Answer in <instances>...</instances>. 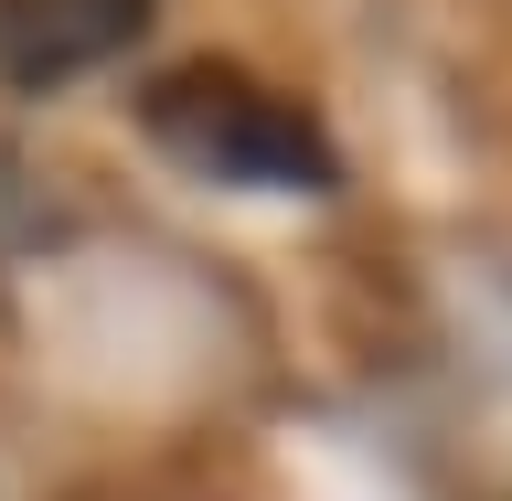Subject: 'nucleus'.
Instances as JSON below:
<instances>
[{
	"instance_id": "f03ea898",
	"label": "nucleus",
	"mask_w": 512,
	"mask_h": 501,
	"mask_svg": "<svg viewBox=\"0 0 512 501\" xmlns=\"http://www.w3.org/2000/svg\"><path fill=\"white\" fill-rule=\"evenodd\" d=\"M160 0H0V86L54 96L96 64H118L150 32Z\"/></svg>"
},
{
	"instance_id": "f257e3e1",
	"label": "nucleus",
	"mask_w": 512,
	"mask_h": 501,
	"mask_svg": "<svg viewBox=\"0 0 512 501\" xmlns=\"http://www.w3.org/2000/svg\"><path fill=\"white\" fill-rule=\"evenodd\" d=\"M139 128L160 139V160H182L203 182L235 192H320L331 182V139L310 107H288L278 86H256L235 54H192L171 75L139 86Z\"/></svg>"
}]
</instances>
